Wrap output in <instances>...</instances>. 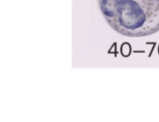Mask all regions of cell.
I'll return each instance as SVG.
<instances>
[{
    "instance_id": "3",
    "label": "cell",
    "mask_w": 159,
    "mask_h": 122,
    "mask_svg": "<svg viewBox=\"0 0 159 122\" xmlns=\"http://www.w3.org/2000/svg\"><path fill=\"white\" fill-rule=\"evenodd\" d=\"M158 51H159V49H158Z\"/></svg>"
},
{
    "instance_id": "1",
    "label": "cell",
    "mask_w": 159,
    "mask_h": 122,
    "mask_svg": "<svg viewBox=\"0 0 159 122\" xmlns=\"http://www.w3.org/2000/svg\"><path fill=\"white\" fill-rule=\"evenodd\" d=\"M109 25L117 32L141 37L159 31V0H99Z\"/></svg>"
},
{
    "instance_id": "2",
    "label": "cell",
    "mask_w": 159,
    "mask_h": 122,
    "mask_svg": "<svg viewBox=\"0 0 159 122\" xmlns=\"http://www.w3.org/2000/svg\"><path fill=\"white\" fill-rule=\"evenodd\" d=\"M130 52H131V48H130V45L128 44V43H125L122 47H121V53L124 57H128L130 55Z\"/></svg>"
}]
</instances>
